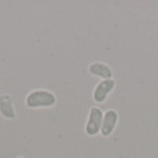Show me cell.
<instances>
[{
    "label": "cell",
    "instance_id": "6da1fadb",
    "mask_svg": "<svg viewBox=\"0 0 158 158\" xmlns=\"http://www.w3.org/2000/svg\"><path fill=\"white\" fill-rule=\"evenodd\" d=\"M57 102L56 95L48 89H33L25 98V106L30 110L50 108Z\"/></svg>",
    "mask_w": 158,
    "mask_h": 158
},
{
    "label": "cell",
    "instance_id": "7a4b0ae2",
    "mask_svg": "<svg viewBox=\"0 0 158 158\" xmlns=\"http://www.w3.org/2000/svg\"><path fill=\"white\" fill-rule=\"evenodd\" d=\"M103 119V111L100 107H90L89 113H88V119L85 126V132L89 137H95L100 133L101 131V125H102Z\"/></svg>",
    "mask_w": 158,
    "mask_h": 158
},
{
    "label": "cell",
    "instance_id": "3957f363",
    "mask_svg": "<svg viewBox=\"0 0 158 158\" xmlns=\"http://www.w3.org/2000/svg\"><path fill=\"white\" fill-rule=\"evenodd\" d=\"M115 88V81L113 79L111 80H101L98 82L95 86L94 92H93V100L96 103H103L107 98L110 96L112 92Z\"/></svg>",
    "mask_w": 158,
    "mask_h": 158
},
{
    "label": "cell",
    "instance_id": "277c9868",
    "mask_svg": "<svg viewBox=\"0 0 158 158\" xmlns=\"http://www.w3.org/2000/svg\"><path fill=\"white\" fill-rule=\"evenodd\" d=\"M119 114L115 110H107L103 112V119H102V125H101V131L100 135L107 138L114 132L115 127L118 125Z\"/></svg>",
    "mask_w": 158,
    "mask_h": 158
},
{
    "label": "cell",
    "instance_id": "5b68a950",
    "mask_svg": "<svg viewBox=\"0 0 158 158\" xmlns=\"http://www.w3.org/2000/svg\"><path fill=\"white\" fill-rule=\"evenodd\" d=\"M0 114H1L2 118L8 119V120H12V119L16 118V108H15L13 99H12L11 95H0Z\"/></svg>",
    "mask_w": 158,
    "mask_h": 158
},
{
    "label": "cell",
    "instance_id": "8992f818",
    "mask_svg": "<svg viewBox=\"0 0 158 158\" xmlns=\"http://www.w3.org/2000/svg\"><path fill=\"white\" fill-rule=\"evenodd\" d=\"M88 71L90 75L100 77L101 80H111L113 79V70L112 68L102 62H93L89 64Z\"/></svg>",
    "mask_w": 158,
    "mask_h": 158
},
{
    "label": "cell",
    "instance_id": "52a82bcc",
    "mask_svg": "<svg viewBox=\"0 0 158 158\" xmlns=\"http://www.w3.org/2000/svg\"><path fill=\"white\" fill-rule=\"evenodd\" d=\"M17 158H24V157H17Z\"/></svg>",
    "mask_w": 158,
    "mask_h": 158
}]
</instances>
